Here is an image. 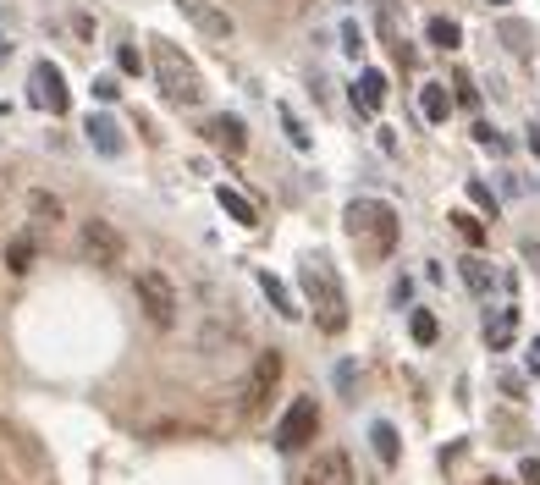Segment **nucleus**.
Instances as JSON below:
<instances>
[{
  "mask_svg": "<svg viewBox=\"0 0 540 485\" xmlns=\"http://www.w3.org/2000/svg\"><path fill=\"white\" fill-rule=\"evenodd\" d=\"M463 282H468V293H491L497 276H491V265H486L480 254H468V259H463Z\"/></svg>",
  "mask_w": 540,
  "mask_h": 485,
  "instance_id": "nucleus-20",
  "label": "nucleus"
},
{
  "mask_svg": "<svg viewBox=\"0 0 540 485\" xmlns=\"http://www.w3.org/2000/svg\"><path fill=\"white\" fill-rule=\"evenodd\" d=\"M447 221L458 227V238H463L468 248H480V243H486V221H475V216H468V210H452Z\"/></svg>",
  "mask_w": 540,
  "mask_h": 485,
  "instance_id": "nucleus-22",
  "label": "nucleus"
},
{
  "mask_svg": "<svg viewBox=\"0 0 540 485\" xmlns=\"http://www.w3.org/2000/svg\"><path fill=\"white\" fill-rule=\"evenodd\" d=\"M177 12H182L198 34H210V39H221V44L232 39V17H227V12H216L210 0H177Z\"/></svg>",
  "mask_w": 540,
  "mask_h": 485,
  "instance_id": "nucleus-10",
  "label": "nucleus"
},
{
  "mask_svg": "<svg viewBox=\"0 0 540 485\" xmlns=\"http://www.w3.org/2000/svg\"><path fill=\"white\" fill-rule=\"evenodd\" d=\"M320 436V403L314 397H293V408L276 420V447L282 452H298V447H309Z\"/></svg>",
  "mask_w": 540,
  "mask_h": 485,
  "instance_id": "nucleus-6",
  "label": "nucleus"
},
{
  "mask_svg": "<svg viewBox=\"0 0 540 485\" xmlns=\"http://www.w3.org/2000/svg\"><path fill=\"white\" fill-rule=\"evenodd\" d=\"M342 50H348V55H359V50H364V28H359L353 17L342 23Z\"/></svg>",
  "mask_w": 540,
  "mask_h": 485,
  "instance_id": "nucleus-28",
  "label": "nucleus"
},
{
  "mask_svg": "<svg viewBox=\"0 0 540 485\" xmlns=\"http://www.w3.org/2000/svg\"><path fill=\"white\" fill-rule=\"evenodd\" d=\"M116 94H121V83H116L111 73H105V78H94V100H116Z\"/></svg>",
  "mask_w": 540,
  "mask_h": 485,
  "instance_id": "nucleus-30",
  "label": "nucleus"
},
{
  "mask_svg": "<svg viewBox=\"0 0 540 485\" xmlns=\"http://www.w3.org/2000/svg\"><path fill=\"white\" fill-rule=\"evenodd\" d=\"M149 44H155L149 61H155L160 94H166L171 105H198V100H205V78H198V66L182 55V44H171V39H149Z\"/></svg>",
  "mask_w": 540,
  "mask_h": 485,
  "instance_id": "nucleus-3",
  "label": "nucleus"
},
{
  "mask_svg": "<svg viewBox=\"0 0 540 485\" xmlns=\"http://www.w3.org/2000/svg\"><path fill=\"white\" fill-rule=\"evenodd\" d=\"M28 100L50 116H66V105H72V94H66V78H61V66L55 61H34V89Z\"/></svg>",
  "mask_w": 540,
  "mask_h": 485,
  "instance_id": "nucleus-7",
  "label": "nucleus"
},
{
  "mask_svg": "<svg viewBox=\"0 0 540 485\" xmlns=\"http://www.w3.org/2000/svg\"><path fill=\"white\" fill-rule=\"evenodd\" d=\"M83 132H89V144H94L100 155H111V160H116V155L127 150V138H121L116 116H105V111H100V116H89V121H83Z\"/></svg>",
  "mask_w": 540,
  "mask_h": 485,
  "instance_id": "nucleus-12",
  "label": "nucleus"
},
{
  "mask_svg": "<svg viewBox=\"0 0 540 485\" xmlns=\"http://www.w3.org/2000/svg\"><path fill=\"white\" fill-rule=\"evenodd\" d=\"M259 287H265V298H270V309H276L282 320H298L304 309L293 304V293H287V282H276V276H270V270H259Z\"/></svg>",
  "mask_w": 540,
  "mask_h": 485,
  "instance_id": "nucleus-16",
  "label": "nucleus"
},
{
  "mask_svg": "<svg viewBox=\"0 0 540 485\" xmlns=\"http://www.w3.org/2000/svg\"><path fill=\"white\" fill-rule=\"evenodd\" d=\"M468 199H475V204H480V210H486V216H497V193H491V188H486L480 177H475V182H468Z\"/></svg>",
  "mask_w": 540,
  "mask_h": 485,
  "instance_id": "nucleus-27",
  "label": "nucleus"
},
{
  "mask_svg": "<svg viewBox=\"0 0 540 485\" xmlns=\"http://www.w3.org/2000/svg\"><path fill=\"white\" fill-rule=\"evenodd\" d=\"M529 370H535V375H540V336H535V342H529Z\"/></svg>",
  "mask_w": 540,
  "mask_h": 485,
  "instance_id": "nucleus-33",
  "label": "nucleus"
},
{
  "mask_svg": "<svg viewBox=\"0 0 540 485\" xmlns=\"http://www.w3.org/2000/svg\"><path fill=\"white\" fill-rule=\"evenodd\" d=\"M370 441H375V458H381L386 469H397V458H402V441H397V431H391L386 420H375V425H370Z\"/></svg>",
  "mask_w": 540,
  "mask_h": 485,
  "instance_id": "nucleus-18",
  "label": "nucleus"
},
{
  "mask_svg": "<svg viewBox=\"0 0 540 485\" xmlns=\"http://www.w3.org/2000/svg\"><path fill=\"white\" fill-rule=\"evenodd\" d=\"M28 265H34V243H28V238H12V243H6V270L23 276Z\"/></svg>",
  "mask_w": 540,
  "mask_h": 485,
  "instance_id": "nucleus-23",
  "label": "nucleus"
},
{
  "mask_svg": "<svg viewBox=\"0 0 540 485\" xmlns=\"http://www.w3.org/2000/svg\"><path fill=\"white\" fill-rule=\"evenodd\" d=\"M342 221H348V238H353V248L364 259H386L397 248L402 221H397V210H391L386 199H353L348 210H342Z\"/></svg>",
  "mask_w": 540,
  "mask_h": 485,
  "instance_id": "nucleus-2",
  "label": "nucleus"
},
{
  "mask_svg": "<svg viewBox=\"0 0 540 485\" xmlns=\"http://www.w3.org/2000/svg\"><path fill=\"white\" fill-rule=\"evenodd\" d=\"M6 55H12V39H0V61H6Z\"/></svg>",
  "mask_w": 540,
  "mask_h": 485,
  "instance_id": "nucleus-35",
  "label": "nucleus"
},
{
  "mask_svg": "<svg viewBox=\"0 0 540 485\" xmlns=\"http://www.w3.org/2000/svg\"><path fill=\"white\" fill-rule=\"evenodd\" d=\"M529 155H535V160H540V127H535V132H529Z\"/></svg>",
  "mask_w": 540,
  "mask_h": 485,
  "instance_id": "nucleus-34",
  "label": "nucleus"
},
{
  "mask_svg": "<svg viewBox=\"0 0 540 485\" xmlns=\"http://www.w3.org/2000/svg\"><path fill=\"white\" fill-rule=\"evenodd\" d=\"M518 474H524V485H540V458H524Z\"/></svg>",
  "mask_w": 540,
  "mask_h": 485,
  "instance_id": "nucleus-31",
  "label": "nucleus"
},
{
  "mask_svg": "<svg viewBox=\"0 0 540 485\" xmlns=\"http://www.w3.org/2000/svg\"><path fill=\"white\" fill-rule=\"evenodd\" d=\"M276 381H282V354L270 348V354H259V359H254L248 381L237 386V413H243V420H254V413L265 408V397L276 392Z\"/></svg>",
  "mask_w": 540,
  "mask_h": 485,
  "instance_id": "nucleus-5",
  "label": "nucleus"
},
{
  "mask_svg": "<svg viewBox=\"0 0 540 485\" xmlns=\"http://www.w3.org/2000/svg\"><path fill=\"white\" fill-rule=\"evenodd\" d=\"M205 138H210L216 150H227V155H243V150H248V127H243L237 116H210V121H205Z\"/></svg>",
  "mask_w": 540,
  "mask_h": 485,
  "instance_id": "nucleus-11",
  "label": "nucleus"
},
{
  "mask_svg": "<svg viewBox=\"0 0 540 485\" xmlns=\"http://www.w3.org/2000/svg\"><path fill=\"white\" fill-rule=\"evenodd\" d=\"M518 254H524V259H529V265H535V276H540V248H535V243H524V248H518Z\"/></svg>",
  "mask_w": 540,
  "mask_h": 485,
  "instance_id": "nucleus-32",
  "label": "nucleus"
},
{
  "mask_svg": "<svg viewBox=\"0 0 540 485\" xmlns=\"http://www.w3.org/2000/svg\"><path fill=\"white\" fill-rule=\"evenodd\" d=\"M452 89H458V100H463V105H475V100H480V89L468 83V73H458V78H452Z\"/></svg>",
  "mask_w": 540,
  "mask_h": 485,
  "instance_id": "nucleus-29",
  "label": "nucleus"
},
{
  "mask_svg": "<svg viewBox=\"0 0 540 485\" xmlns=\"http://www.w3.org/2000/svg\"><path fill=\"white\" fill-rule=\"evenodd\" d=\"M298 287H304V298H309V309H314V325L320 331H348V287H342V276H336V265L331 259H320V254H309L304 259V270H298Z\"/></svg>",
  "mask_w": 540,
  "mask_h": 485,
  "instance_id": "nucleus-1",
  "label": "nucleus"
},
{
  "mask_svg": "<svg viewBox=\"0 0 540 485\" xmlns=\"http://www.w3.org/2000/svg\"><path fill=\"white\" fill-rule=\"evenodd\" d=\"M409 331H414V342H419V348H430V342L441 336V320H436L430 309H414V315H409Z\"/></svg>",
  "mask_w": 540,
  "mask_h": 485,
  "instance_id": "nucleus-21",
  "label": "nucleus"
},
{
  "mask_svg": "<svg viewBox=\"0 0 540 485\" xmlns=\"http://www.w3.org/2000/svg\"><path fill=\"white\" fill-rule=\"evenodd\" d=\"M486 342H491V354H507L513 342H518V309H497L486 320Z\"/></svg>",
  "mask_w": 540,
  "mask_h": 485,
  "instance_id": "nucleus-14",
  "label": "nucleus"
},
{
  "mask_svg": "<svg viewBox=\"0 0 540 485\" xmlns=\"http://www.w3.org/2000/svg\"><path fill=\"white\" fill-rule=\"evenodd\" d=\"M132 293H139V309L149 315V325H177V287L166 282V270H139L132 276Z\"/></svg>",
  "mask_w": 540,
  "mask_h": 485,
  "instance_id": "nucleus-4",
  "label": "nucleus"
},
{
  "mask_svg": "<svg viewBox=\"0 0 540 485\" xmlns=\"http://www.w3.org/2000/svg\"><path fill=\"white\" fill-rule=\"evenodd\" d=\"M298 485H359V480H353V463L342 447H325V452H314V463L304 469Z\"/></svg>",
  "mask_w": 540,
  "mask_h": 485,
  "instance_id": "nucleus-9",
  "label": "nucleus"
},
{
  "mask_svg": "<svg viewBox=\"0 0 540 485\" xmlns=\"http://www.w3.org/2000/svg\"><path fill=\"white\" fill-rule=\"evenodd\" d=\"M78 238H83V254H89L94 265H105V270H111V265H121V248H127V243H121V232H116L111 221H100V216H89Z\"/></svg>",
  "mask_w": 540,
  "mask_h": 485,
  "instance_id": "nucleus-8",
  "label": "nucleus"
},
{
  "mask_svg": "<svg viewBox=\"0 0 540 485\" xmlns=\"http://www.w3.org/2000/svg\"><path fill=\"white\" fill-rule=\"evenodd\" d=\"M491 6H507V0H491Z\"/></svg>",
  "mask_w": 540,
  "mask_h": 485,
  "instance_id": "nucleus-36",
  "label": "nucleus"
},
{
  "mask_svg": "<svg viewBox=\"0 0 540 485\" xmlns=\"http://www.w3.org/2000/svg\"><path fill=\"white\" fill-rule=\"evenodd\" d=\"M475 144H480V150H491V155H507V138H502L497 127H486V121L475 127Z\"/></svg>",
  "mask_w": 540,
  "mask_h": 485,
  "instance_id": "nucleus-25",
  "label": "nucleus"
},
{
  "mask_svg": "<svg viewBox=\"0 0 540 485\" xmlns=\"http://www.w3.org/2000/svg\"><path fill=\"white\" fill-rule=\"evenodd\" d=\"M425 39H430L436 50H458V44H463V28H458L452 17H430V23H425Z\"/></svg>",
  "mask_w": 540,
  "mask_h": 485,
  "instance_id": "nucleus-19",
  "label": "nucleus"
},
{
  "mask_svg": "<svg viewBox=\"0 0 540 485\" xmlns=\"http://www.w3.org/2000/svg\"><path fill=\"white\" fill-rule=\"evenodd\" d=\"M386 73H375V66H364L359 73V89H353V111H364V116H375L381 105H386Z\"/></svg>",
  "mask_w": 540,
  "mask_h": 485,
  "instance_id": "nucleus-13",
  "label": "nucleus"
},
{
  "mask_svg": "<svg viewBox=\"0 0 540 485\" xmlns=\"http://www.w3.org/2000/svg\"><path fill=\"white\" fill-rule=\"evenodd\" d=\"M276 116H282V127H287V138H293V150H309V144H314V138L304 132V121H298L287 105H276Z\"/></svg>",
  "mask_w": 540,
  "mask_h": 485,
  "instance_id": "nucleus-24",
  "label": "nucleus"
},
{
  "mask_svg": "<svg viewBox=\"0 0 540 485\" xmlns=\"http://www.w3.org/2000/svg\"><path fill=\"white\" fill-rule=\"evenodd\" d=\"M216 204H221V210H227L237 227H259V210H254V199H248V193H237V188H227V182H221V188H216Z\"/></svg>",
  "mask_w": 540,
  "mask_h": 485,
  "instance_id": "nucleus-15",
  "label": "nucleus"
},
{
  "mask_svg": "<svg viewBox=\"0 0 540 485\" xmlns=\"http://www.w3.org/2000/svg\"><path fill=\"white\" fill-rule=\"evenodd\" d=\"M419 111H425V121H447V116H452L447 83H425V89H419Z\"/></svg>",
  "mask_w": 540,
  "mask_h": 485,
  "instance_id": "nucleus-17",
  "label": "nucleus"
},
{
  "mask_svg": "<svg viewBox=\"0 0 540 485\" xmlns=\"http://www.w3.org/2000/svg\"><path fill=\"white\" fill-rule=\"evenodd\" d=\"M116 66H121L127 78H139V73H144V55L132 50V44H121V50H116Z\"/></svg>",
  "mask_w": 540,
  "mask_h": 485,
  "instance_id": "nucleus-26",
  "label": "nucleus"
}]
</instances>
